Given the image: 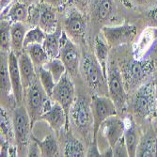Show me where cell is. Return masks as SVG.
I'll return each instance as SVG.
<instances>
[{"mask_svg": "<svg viewBox=\"0 0 157 157\" xmlns=\"http://www.w3.org/2000/svg\"><path fill=\"white\" fill-rule=\"evenodd\" d=\"M80 74L92 90L100 93V95L108 93L107 78L95 56L85 54L82 56L80 61Z\"/></svg>", "mask_w": 157, "mask_h": 157, "instance_id": "6da1fadb", "label": "cell"}, {"mask_svg": "<svg viewBox=\"0 0 157 157\" xmlns=\"http://www.w3.org/2000/svg\"><path fill=\"white\" fill-rule=\"evenodd\" d=\"M12 125L18 155L23 156L26 151L27 156V150L31 139L30 130L33 125L25 106H18L14 109L12 114Z\"/></svg>", "mask_w": 157, "mask_h": 157, "instance_id": "7a4b0ae2", "label": "cell"}, {"mask_svg": "<svg viewBox=\"0 0 157 157\" xmlns=\"http://www.w3.org/2000/svg\"><path fill=\"white\" fill-rule=\"evenodd\" d=\"M25 103L26 109L29 114L32 125L40 119L42 114L45 113L53 105L51 97L46 93L44 89L38 79L33 85L25 90Z\"/></svg>", "mask_w": 157, "mask_h": 157, "instance_id": "3957f363", "label": "cell"}, {"mask_svg": "<svg viewBox=\"0 0 157 157\" xmlns=\"http://www.w3.org/2000/svg\"><path fill=\"white\" fill-rule=\"evenodd\" d=\"M132 107L137 116L150 119L157 112V98L153 83H143L137 88L132 101Z\"/></svg>", "mask_w": 157, "mask_h": 157, "instance_id": "277c9868", "label": "cell"}, {"mask_svg": "<svg viewBox=\"0 0 157 157\" xmlns=\"http://www.w3.org/2000/svg\"><path fill=\"white\" fill-rule=\"evenodd\" d=\"M154 64L150 59H134L127 62L122 69V77L125 88L139 87L151 74Z\"/></svg>", "mask_w": 157, "mask_h": 157, "instance_id": "5b68a950", "label": "cell"}, {"mask_svg": "<svg viewBox=\"0 0 157 157\" xmlns=\"http://www.w3.org/2000/svg\"><path fill=\"white\" fill-rule=\"evenodd\" d=\"M70 117L75 127L83 134H89L93 131V114L91 101L87 98L79 96L75 98L70 110Z\"/></svg>", "mask_w": 157, "mask_h": 157, "instance_id": "8992f818", "label": "cell"}, {"mask_svg": "<svg viewBox=\"0 0 157 157\" xmlns=\"http://www.w3.org/2000/svg\"><path fill=\"white\" fill-rule=\"evenodd\" d=\"M107 87L108 95L117 109L123 111L126 107L127 93L121 73L114 62H109L107 66Z\"/></svg>", "mask_w": 157, "mask_h": 157, "instance_id": "52a82bcc", "label": "cell"}, {"mask_svg": "<svg viewBox=\"0 0 157 157\" xmlns=\"http://www.w3.org/2000/svg\"><path fill=\"white\" fill-rule=\"evenodd\" d=\"M93 114V139L99 132L101 124L109 117L116 116L118 109L112 99L105 95H94L91 99Z\"/></svg>", "mask_w": 157, "mask_h": 157, "instance_id": "ba28073f", "label": "cell"}, {"mask_svg": "<svg viewBox=\"0 0 157 157\" xmlns=\"http://www.w3.org/2000/svg\"><path fill=\"white\" fill-rule=\"evenodd\" d=\"M59 59L64 63L67 73L71 75H75L80 72L81 56L75 42L71 40L67 33L63 30L60 40Z\"/></svg>", "mask_w": 157, "mask_h": 157, "instance_id": "9c48e42d", "label": "cell"}, {"mask_svg": "<svg viewBox=\"0 0 157 157\" xmlns=\"http://www.w3.org/2000/svg\"><path fill=\"white\" fill-rule=\"evenodd\" d=\"M51 99L53 100V102L59 104L64 108L69 119L71 107L75 100V89L68 73H66L61 79L56 84Z\"/></svg>", "mask_w": 157, "mask_h": 157, "instance_id": "30bf717a", "label": "cell"}, {"mask_svg": "<svg viewBox=\"0 0 157 157\" xmlns=\"http://www.w3.org/2000/svg\"><path fill=\"white\" fill-rule=\"evenodd\" d=\"M105 40L110 46H120L133 41L136 36V26L133 25H105L102 28Z\"/></svg>", "mask_w": 157, "mask_h": 157, "instance_id": "8fae6325", "label": "cell"}, {"mask_svg": "<svg viewBox=\"0 0 157 157\" xmlns=\"http://www.w3.org/2000/svg\"><path fill=\"white\" fill-rule=\"evenodd\" d=\"M64 31L72 39L80 40L86 34L87 22L84 14L77 9L70 10L63 22Z\"/></svg>", "mask_w": 157, "mask_h": 157, "instance_id": "7c38bea8", "label": "cell"}, {"mask_svg": "<svg viewBox=\"0 0 157 157\" xmlns=\"http://www.w3.org/2000/svg\"><path fill=\"white\" fill-rule=\"evenodd\" d=\"M125 130V121L119 117L112 116L107 118L100 126L99 132H101L102 136L107 141L110 147H113L120 140L124 134Z\"/></svg>", "mask_w": 157, "mask_h": 157, "instance_id": "4fadbf2b", "label": "cell"}, {"mask_svg": "<svg viewBox=\"0 0 157 157\" xmlns=\"http://www.w3.org/2000/svg\"><path fill=\"white\" fill-rule=\"evenodd\" d=\"M9 71L12 86L13 98L16 103L20 104L24 99V91H25V90L23 86L22 77L19 70L18 56L13 51H10L9 54Z\"/></svg>", "mask_w": 157, "mask_h": 157, "instance_id": "5bb4252c", "label": "cell"}, {"mask_svg": "<svg viewBox=\"0 0 157 157\" xmlns=\"http://www.w3.org/2000/svg\"><path fill=\"white\" fill-rule=\"evenodd\" d=\"M40 121H44L49 124V126L56 132L60 131L63 126L65 129L68 130L69 128V119L66 115L64 108L58 103H53L51 107L42 114V116L40 119Z\"/></svg>", "mask_w": 157, "mask_h": 157, "instance_id": "9a60e30c", "label": "cell"}, {"mask_svg": "<svg viewBox=\"0 0 157 157\" xmlns=\"http://www.w3.org/2000/svg\"><path fill=\"white\" fill-rule=\"evenodd\" d=\"M46 34L58 29V15L54 6L47 3L39 4L38 25Z\"/></svg>", "mask_w": 157, "mask_h": 157, "instance_id": "2e32d148", "label": "cell"}, {"mask_svg": "<svg viewBox=\"0 0 157 157\" xmlns=\"http://www.w3.org/2000/svg\"><path fill=\"white\" fill-rule=\"evenodd\" d=\"M18 63L23 86L25 90H26L38 80L36 67L25 51H23L18 56Z\"/></svg>", "mask_w": 157, "mask_h": 157, "instance_id": "e0dca14e", "label": "cell"}, {"mask_svg": "<svg viewBox=\"0 0 157 157\" xmlns=\"http://www.w3.org/2000/svg\"><path fill=\"white\" fill-rule=\"evenodd\" d=\"M91 13L96 21L108 22L116 16V7L113 0H92Z\"/></svg>", "mask_w": 157, "mask_h": 157, "instance_id": "ac0fdd59", "label": "cell"}, {"mask_svg": "<svg viewBox=\"0 0 157 157\" xmlns=\"http://www.w3.org/2000/svg\"><path fill=\"white\" fill-rule=\"evenodd\" d=\"M124 121H125V130H124L123 137L127 146L129 156L134 157L136 155V150L140 141L138 136V130L135 121L131 117H128Z\"/></svg>", "mask_w": 157, "mask_h": 157, "instance_id": "d6986e66", "label": "cell"}, {"mask_svg": "<svg viewBox=\"0 0 157 157\" xmlns=\"http://www.w3.org/2000/svg\"><path fill=\"white\" fill-rule=\"evenodd\" d=\"M11 6L8 7L3 10H8V12L1 13V18H6L11 23H23L28 20L29 17V5L23 2L14 1ZM2 10V11H3Z\"/></svg>", "mask_w": 157, "mask_h": 157, "instance_id": "ffe728a7", "label": "cell"}, {"mask_svg": "<svg viewBox=\"0 0 157 157\" xmlns=\"http://www.w3.org/2000/svg\"><path fill=\"white\" fill-rule=\"evenodd\" d=\"M63 30L60 27L52 33L46 34V37L42 42V46L48 54L50 59H58L59 58V51H60V40L62 36Z\"/></svg>", "mask_w": 157, "mask_h": 157, "instance_id": "44dd1931", "label": "cell"}, {"mask_svg": "<svg viewBox=\"0 0 157 157\" xmlns=\"http://www.w3.org/2000/svg\"><path fill=\"white\" fill-rule=\"evenodd\" d=\"M26 32V28L23 23H12L10 28L11 51L17 56H19L24 50V41Z\"/></svg>", "mask_w": 157, "mask_h": 157, "instance_id": "7402d4cb", "label": "cell"}, {"mask_svg": "<svg viewBox=\"0 0 157 157\" xmlns=\"http://www.w3.org/2000/svg\"><path fill=\"white\" fill-rule=\"evenodd\" d=\"M138 157H155L157 156V136L151 133H147L139 141L136 150Z\"/></svg>", "mask_w": 157, "mask_h": 157, "instance_id": "603a6c76", "label": "cell"}, {"mask_svg": "<svg viewBox=\"0 0 157 157\" xmlns=\"http://www.w3.org/2000/svg\"><path fill=\"white\" fill-rule=\"evenodd\" d=\"M109 44L107 41L100 36H96L94 40V56L101 64L104 73L107 78V66L109 56Z\"/></svg>", "mask_w": 157, "mask_h": 157, "instance_id": "cb8c5ba5", "label": "cell"}, {"mask_svg": "<svg viewBox=\"0 0 157 157\" xmlns=\"http://www.w3.org/2000/svg\"><path fill=\"white\" fill-rule=\"evenodd\" d=\"M9 54L1 51V59H0V70H1V97H9L10 93H12V86L10 77V71H9Z\"/></svg>", "mask_w": 157, "mask_h": 157, "instance_id": "d4e9b609", "label": "cell"}, {"mask_svg": "<svg viewBox=\"0 0 157 157\" xmlns=\"http://www.w3.org/2000/svg\"><path fill=\"white\" fill-rule=\"evenodd\" d=\"M32 137L37 141V143L40 149L41 156L46 157H54L59 155V149L56 139L53 135H48L44 140H39L35 136H32Z\"/></svg>", "mask_w": 157, "mask_h": 157, "instance_id": "484cf974", "label": "cell"}, {"mask_svg": "<svg viewBox=\"0 0 157 157\" xmlns=\"http://www.w3.org/2000/svg\"><path fill=\"white\" fill-rule=\"evenodd\" d=\"M25 52L30 56L35 67L44 66L49 59V56L40 44H30L25 48Z\"/></svg>", "mask_w": 157, "mask_h": 157, "instance_id": "4316f807", "label": "cell"}, {"mask_svg": "<svg viewBox=\"0 0 157 157\" xmlns=\"http://www.w3.org/2000/svg\"><path fill=\"white\" fill-rule=\"evenodd\" d=\"M87 152L85 151L84 145L72 135H69L66 139L64 147V156L68 157H83Z\"/></svg>", "mask_w": 157, "mask_h": 157, "instance_id": "83f0119b", "label": "cell"}, {"mask_svg": "<svg viewBox=\"0 0 157 157\" xmlns=\"http://www.w3.org/2000/svg\"><path fill=\"white\" fill-rule=\"evenodd\" d=\"M36 72H37L38 79L40 80L42 88L44 89L46 93L51 97L55 89V86L56 84L52 74L44 66L36 67Z\"/></svg>", "mask_w": 157, "mask_h": 157, "instance_id": "f1b7e54d", "label": "cell"}, {"mask_svg": "<svg viewBox=\"0 0 157 157\" xmlns=\"http://www.w3.org/2000/svg\"><path fill=\"white\" fill-rule=\"evenodd\" d=\"M12 23L6 18H1L0 22V33H1V42L0 47L2 52L10 53L11 51L10 44V28Z\"/></svg>", "mask_w": 157, "mask_h": 157, "instance_id": "f546056e", "label": "cell"}, {"mask_svg": "<svg viewBox=\"0 0 157 157\" xmlns=\"http://www.w3.org/2000/svg\"><path fill=\"white\" fill-rule=\"evenodd\" d=\"M44 67L45 69H47L49 72L52 74L56 83H58L61 79V77L67 73V69H66L64 63L62 62V60L59 58L49 59L44 65Z\"/></svg>", "mask_w": 157, "mask_h": 157, "instance_id": "4dcf8cb0", "label": "cell"}, {"mask_svg": "<svg viewBox=\"0 0 157 157\" xmlns=\"http://www.w3.org/2000/svg\"><path fill=\"white\" fill-rule=\"evenodd\" d=\"M45 37H46V33L39 25L34 26L33 28L28 30L25 34V41H24V50L30 44H42Z\"/></svg>", "mask_w": 157, "mask_h": 157, "instance_id": "1f68e13d", "label": "cell"}, {"mask_svg": "<svg viewBox=\"0 0 157 157\" xmlns=\"http://www.w3.org/2000/svg\"><path fill=\"white\" fill-rule=\"evenodd\" d=\"M0 121H1V137L10 141L14 137L13 132V125L10 120L9 119L8 112L1 106V111H0Z\"/></svg>", "mask_w": 157, "mask_h": 157, "instance_id": "d6a6232c", "label": "cell"}, {"mask_svg": "<svg viewBox=\"0 0 157 157\" xmlns=\"http://www.w3.org/2000/svg\"><path fill=\"white\" fill-rule=\"evenodd\" d=\"M113 150V156L116 157H127L129 156L127 150V146L125 143L124 137L122 136L120 140L117 141V143L112 147Z\"/></svg>", "mask_w": 157, "mask_h": 157, "instance_id": "836d02e7", "label": "cell"}, {"mask_svg": "<svg viewBox=\"0 0 157 157\" xmlns=\"http://www.w3.org/2000/svg\"><path fill=\"white\" fill-rule=\"evenodd\" d=\"M27 156H41L40 149L37 143V141L32 137V136H31V141L27 150Z\"/></svg>", "mask_w": 157, "mask_h": 157, "instance_id": "e575fe53", "label": "cell"}, {"mask_svg": "<svg viewBox=\"0 0 157 157\" xmlns=\"http://www.w3.org/2000/svg\"><path fill=\"white\" fill-rule=\"evenodd\" d=\"M147 18L151 26L157 27V6L148 11Z\"/></svg>", "mask_w": 157, "mask_h": 157, "instance_id": "d590c367", "label": "cell"}, {"mask_svg": "<svg viewBox=\"0 0 157 157\" xmlns=\"http://www.w3.org/2000/svg\"><path fill=\"white\" fill-rule=\"evenodd\" d=\"M86 156H101V151H100L98 149L96 139H93L91 145L88 149V151H87Z\"/></svg>", "mask_w": 157, "mask_h": 157, "instance_id": "8d00e7d4", "label": "cell"}, {"mask_svg": "<svg viewBox=\"0 0 157 157\" xmlns=\"http://www.w3.org/2000/svg\"><path fill=\"white\" fill-rule=\"evenodd\" d=\"M44 3H47L49 5H52V6H59L60 4H62V2L64 0H42Z\"/></svg>", "mask_w": 157, "mask_h": 157, "instance_id": "74e56055", "label": "cell"}, {"mask_svg": "<svg viewBox=\"0 0 157 157\" xmlns=\"http://www.w3.org/2000/svg\"><path fill=\"white\" fill-rule=\"evenodd\" d=\"M13 0H1L0 1V9H1V11L5 9H7L9 7V5L11 4V2Z\"/></svg>", "mask_w": 157, "mask_h": 157, "instance_id": "f35d334b", "label": "cell"}, {"mask_svg": "<svg viewBox=\"0 0 157 157\" xmlns=\"http://www.w3.org/2000/svg\"><path fill=\"white\" fill-rule=\"evenodd\" d=\"M72 2H74L76 5H80V6H86V4L88 3V0H71Z\"/></svg>", "mask_w": 157, "mask_h": 157, "instance_id": "ab89813d", "label": "cell"}, {"mask_svg": "<svg viewBox=\"0 0 157 157\" xmlns=\"http://www.w3.org/2000/svg\"><path fill=\"white\" fill-rule=\"evenodd\" d=\"M121 2L126 7V8H132L133 5H132V0H121Z\"/></svg>", "mask_w": 157, "mask_h": 157, "instance_id": "60d3db41", "label": "cell"}, {"mask_svg": "<svg viewBox=\"0 0 157 157\" xmlns=\"http://www.w3.org/2000/svg\"><path fill=\"white\" fill-rule=\"evenodd\" d=\"M133 1H135L138 5H145V4L149 3L151 0H133Z\"/></svg>", "mask_w": 157, "mask_h": 157, "instance_id": "b9f144b4", "label": "cell"}, {"mask_svg": "<svg viewBox=\"0 0 157 157\" xmlns=\"http://www.w3.org/2000/svg\"><path fill=\"white\" fill-rule=\"evenodd\" d=\"M153 86H154V90H155V95L157 98V73L154 75V80H153Z\"/></svg>", "mask_w": 157, "mask_h": 157, "instance_id": "7bdbcfd3", "label": "cell"}, {"mask_svg": "<svg viewBox=\"0 0 157 157\" xmlns=\"http://www.w3.org/2000/svg\"><path fill=\"white\" fill-rule=\"evenodd\" d=\"M14 1H19V2L25 3V4H27V5H30L31 3L34 2V0H14Z\"/></svg>", "mask_w": 157, "mask_h": 157, "instance_id": "ee69618b", "label": "cell"}, {"mask_svg": "<svg viewBox=\"0 0 157 157\" xmlns=\"http://www.w3.org/2000/svg\"><path fill=\"white\" fill-rule=\"evenodd\" d=\"M151 31H152L153 38H154L155 40H157V27H152V28H151Z\"/></svg>", "mask_w": 157, "mask_h": 157, "instance_id": "f6af8a7d", "label": "cell"}]
</instances>
